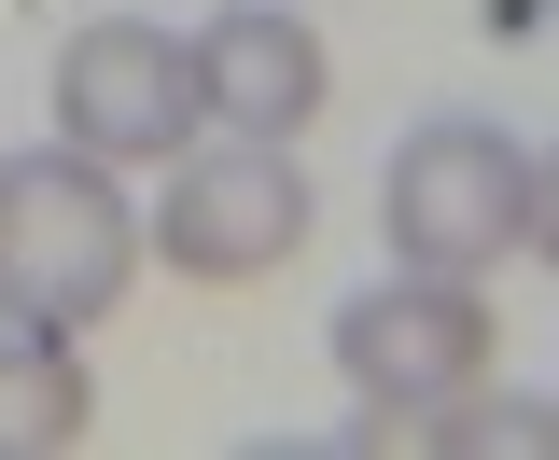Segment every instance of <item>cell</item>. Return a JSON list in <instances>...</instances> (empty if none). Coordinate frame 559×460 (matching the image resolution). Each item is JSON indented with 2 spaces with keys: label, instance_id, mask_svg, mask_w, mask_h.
Returning a JSON list of instances; mask_svg holds the SVG:
<instances>
[{
  "label": "cell",
  "instance_id": "cell-1",
  "mask_svg": "<svg viewBox=\"0 0 559 460\" xmlns=\"http://www.w3.org/2000/svg\"><path fill=\"white\" fill-rule=\"evenodd\" d=\"M140 196L112 154L43 140V154H0V322L28 335H98L140 279Z\"/></svg>",
  "mask_w": 559,
  "mask_h": 460
},
{
  "label": "cell",
  "instance_id": "cell-2",
  "mask_svg": "<svg viewBox=\"0 0 559 460\" xmlns=\"http://www.w3.org/2000/svg\"><path fill=\"white\" fill-rule=\"evenodd\" d=\"M378 238L392 265L433 279H489L532 252V140H503L489 112H419L378 168Z\"/></svg>",
  "mask_w": 559,
  "mask_h": 460
},
{
  "label": "cell",
  "instance_id": "cell-3",
  "mask_svg": "<svg viewBox=\"0 0 559 460\" xmlns=\"http://www.w3.org/2000/svg\"><path fill=\"white\" fill-rule=\"evenodd\" d=\"M308 223H322V196H308L294 140L210 126L197 154H168V196L140 209V252L168 279H197V293H252V279H280L308 252Z\"/></svg>",
  "mask_w": 559,
  "mask_h": 460
},
{
  "label": "cell",
  "instance_id": "cell-4",
  "mask_svg": "<svg viewBox=\"0 0 559 460\" xmlns=\"http://www.w3.org/2000/svg\"><path fill=\"white\" fill-rule=\"evenodd\" d=\"M57 140L112 154V168H168L210 140V84H197V28L154 14H84L57 43Z\"/></svg>",
  "mask_w": 559,
  "mask_h": 460
},
{
  "label": "cell",
  "instance_id": "cell-5",
  "mask_svg": "<svg viewBox=\"0 0 559 460\" xmlns=\"http://www.w3.org/2000/svg\"><path fill=\"white\" fill-rule=\"evenodd\" d=\"M503 363V307L489 279H433V265H392L378 293L336 307V377L364 404H448Z\"/></svg>",
  "mask_w": 559,
  "mask_h": 460
},
{
  "label": "cell",
  "instance_id": "cell-6",
  "mask_svg": "<svg viewBox=\"0 0 559 460\" xmlns=\"http://www.w3.org/2000/svg\"><path fill=\"white\" fill-rule=\"evenodd\" d=\"M197 84H210V126H238V140H308L336 112V57L294 0H224L197 28Z\"/></svg>",
  "mask_w": 559,
  "mask_h": 460
},
{
  "label": "cell",
  "instance_id": "cell-7",
  "mask_svg": "<svg viewBox=\"0 0 559 460\" xmlns=\"http://www.w3.org/2000/svg\"><path fill=\"white\" fill-rule=\"evenodd\" d=\"M349 447L378 460H559V404L546 391H448V404H364Z\"/></svg>",
  "mask_w": 559,
  "mask_h": 460
},
{
  "label": "cell",
  "instance_id": "cell-8",
  "mask_svg": "<svg viewBox=\"0 0 559 460\" xmlns=\"http://www.w3.org/2000/svg\"><path fill=\"white\" fill-rule=\"evenodd\" d=\"M84 433H98L84 335H28V322H0V460H70Z\"/></svg>",
  "mask_w": 559,
  "mask_h": 460
},
{
  "label": "cell",
  "instance_id": "cell-9",
  "mask_svg": "<svg viewBox=\"0 0 559 460\" xmlns=\"http://www.w3.org/2000/svg\"><path fill=\"white\" fill-rule=\"evenodd\" d=\"M532 265L559 279V154H532Z\"/></svg>",
  "mask_w": 559,
  "mask_h": 460
}]
</instances>
